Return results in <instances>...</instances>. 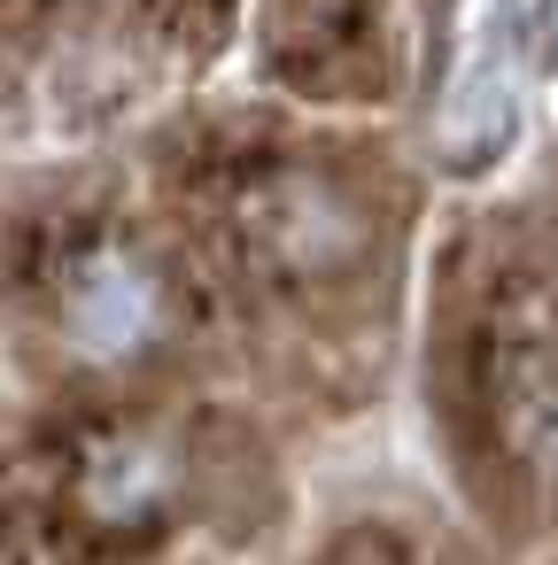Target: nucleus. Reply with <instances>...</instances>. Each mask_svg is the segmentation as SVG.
I'll list each match as a JSON object with an SVG mask.
<instances>
[{"label": "nucleus", "mask_w": 558, "mask_h": 565, "mask_svg": "<svg viewBox=\"0 0 558 565\" xmlns=\"http://www.w3.org/2000/svg\"><path fill=\"white\" fill-rule=\"evenodd\" d=\"M55 326L78 356L94 364H140L171 341L179 326V287L171 271L125 241V233H86L55 264Z\"/></svg>", "instance_id": "obj_1"}, {"label": "nucleus", "mask_w": 558, "mask_h": 565, "mask_svg": "<svg viewBox=\"0 0 558 565\" xmlns=\"http://www.w3.org/2000/svg\"><path fill=\"white\" fill-rule=\"evenodd\" d=\"M241 248L280 287H326L372 256V217L318 171H272L241 194Z\"/></svg>", "instance_id": "obj_2"}, {"label": "nucleus", "mask_w": 558, "mask_h": 565, "mask_svg": "<svg viewBox=\"0 0 558 565\" xmlns=\"http://www.w3.org/2000/svg\"><path fill=\"white\" fill-rule=\"evenodd\" d=\"M179 488H187V465H179V449L164 434H148V426H102L78 449L63 503H71L78 534H94V542H148L179 511Z\"/></svg>", "instance_id": "obj_3"}]
</instances>
